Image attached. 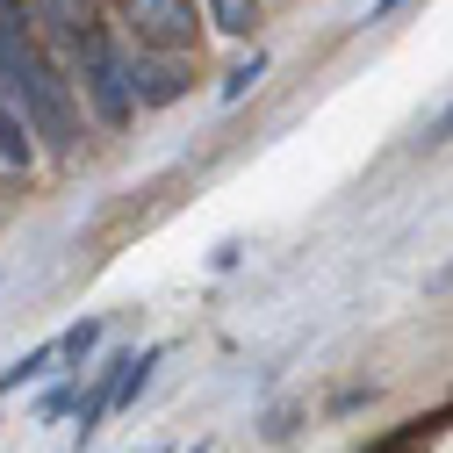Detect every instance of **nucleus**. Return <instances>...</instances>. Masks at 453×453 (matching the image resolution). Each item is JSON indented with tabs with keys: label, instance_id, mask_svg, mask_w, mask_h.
Segmentation results:
<instances>
[{
	"label": "nucleus",
	"instance_id": "obj_13",
	"mask_svg": "<svg viewBox=\"0 0 453 453\" xmlns=\"http://www.w3.org/2000/svg\"><path fill=\"white\" fill-rule=\"evenodd\" d=\"M425 288H432V296H446V288H453V266H439V273L425 280Z\"/></svg>",
	"mask_w": 453,
	"mask_h": 453
},
{
	"label": "nucleus",
	"instance_id": "obj_7",
	"mask_svg": "<svg viewBox=\"0 0 453 453\" xmlns=\"http://www.w3.org/2000/svg\"><path fill=\"white\" fill-rule=\"evenodd\" d=\"M209 22H216L223 36H252V22H259V0H209Z\"/></svg>",
	"mask_w": 453,
	"mask_h": 453
},
{
	"label": "nucleus",
	"instance_id": "obj_11",
	"mask_svg": "<svg viewBox=\"0 0 453 453\" xmlns=\"http://www.w3.org/2000/svg\"><path fill=\"white\" fill-rule=\"evenodd\" d=\"M296 425H303V411H296V403H273V411L259 418V432H266V439H288Z\"/></svg>",
	"mask_w": 453,
	"mask_h": 453
},
{
	"label": "nucleus",
	"instance_id": "obj_15",
	"mask_svg": "<svg viewBox=\"0 0 453 453\" xmlns=\"http://www.w3.org/2000/svg\"><path fill=\"white\" fill-rule=\"evenodd\" d=\"M0 8H22V0H0Z\"/></svg>",
	"mask_w": 453,
	"mask_h": 453
},
{
	"label": "nucleus",
	"instance_id": "obj_5",
	"mask_svg": "<svg viewBox=\"0 0 453 453\" xmlns=\"http://www.w3.org/2000/svg\"><path fill=\"white\" fill-rule=\"evenodd\" d=\"M36 158V137H29V123L15 116L8 101H0V165H29Z\"/></svg>",
	"mask_w": 453,
	"mask_h": 453
},
{
	"label": "nucleus",
	"instance_id": "obj_8",
	"mask_svg": "<svg viewBox=\"0 0 453 453\" xmlns=\"http://www.w3.org/2000/svg\"><path fill=\"white\" fill-rule=\"evenodd\" d=\"M94 346H101V317H87V324H73L65 338H58V360H73V374L94 360Z\"/></svg>",
	"mask_w": 453,
	"mask_h": 453
},
{
	"label": "nucleus",
	"instance_id": "obj_4",
	"mask_svg": "<svg viewBox=\"0 0 453 453\" xmlns=\"http://www.w3.org/2000/svg\"><path fill=\"white\" fill-rule=\"evenodd\" d=\"M123 80H130V101H137V108H165V101H180V94H188L180 58H158V50H130V43H123Z\"/></svg>",
	"mask_w": 453,
	"mask_h": 453
},
{
	"label": "nucleus",
	"instance_id": "obj_1",
	"mask_svg": "<svg viewBox=\"0 0 453 453\" xmlns=\"http://www.w3.org/2000/svg\"><path fill=\"white\" fill-rule=\"evenodd\" d=\"M0 101L29 123V137H43L58 158L80 151V108H73V80L58 73L50 43L36 36L29 8H0Z\"/></svg>",
	"mask_w": 453,
	"mask_h": 453
},
{
	"label": "nucleus",
	"instance_id": "obj_10",
	"mask_svg": "<svg viewBox=\"0 0 453 453\" xmlns=\"http://www.w3.org/2000/svg\"><path fill=\"white\" fill-rule=\"evenodd\" d=\"M367 403H374V381H367V388H338L331 403H324V418H353V411H367Z\"/></svg>",
	"mask_w": 453,
	"mask_h": 453
},
{
	"label": "nucleus",
	"instance_id": "obj_3",
	"mask_svg": "<svg viewBox=\"0 0 453 453\" xmlns=\"http://www.w3.org/2000/svg\"><path fill=\"white\" fill-rule=\"evenodd\" d=\"M116 36L130 50H158V58H188L202 43L195 0H116Z\"/></svg>",
	"mask_w": 453,
	"mask_h": 453
},
{
	"label": "nucleus",
	"instance_id": "obj_12",
	"mask_svg": "<svg viewBox=\"0 0 453 453\" xmlns=\"http://www.w3.org/2000/svg\"><path fill=\"white\" fill-rule=\"evenodd\" d=\"M439 144H453V101H446V108H439V123H432V130H425V151H439Z\"/></svg>",
	"mask_w": 453,
	"mask_h": 453
},
{
	"label": "nucleus",
	"instance_id": "obj_9",
	"mask_svg": "<svg viewBox=\"0 0 453 453\" xmlns=\"http://www.w3.org/2000/svg\"><path fill=\"white\" fill-rule=\"evenodd\" d=\"M259 80H266V50H252L245 65H231V80H223V101H245Z\"/></svg>",
	"mask_w": 453,
	"mask_h": 453
},
{
	"label": "nucleus",
	"instance_id": "obj_2",
	"mask_svg": "<svg viewBox=\"0 0 453 453\" xmlns=\"http://www.w3.org/2000/svg\"><path fill=\"white\" fill-rule=\"evenodd\" d=\"M58 50H65V73H73V87L87 94V108H94L108 130H123V123L137 116V101H130V80H123V43L108 36V22H87V29L65 36Z\"/></svg>",
	"mask_w": 453,
	"mask_h": 453
},
{
	"label": "nucleus",
	"instance_id": "obj_16",
	"mask_svg": "<svg viewBox=\"0 0 453 453\" xmlns=\"http://www.w3.org/2000/svg\"><path fill=\"white\" fill-rule=\"evenodd\" d=\"M151 453H165V446H151Z\"/></svg>",
	"mask_w": 453,
	"mask_h": 453
},
{
	"label": "nucleus",
	"instance_id": "obj_6",
	"mask_svg": "<svg viewBox=\"0 0 453 453\" xmlns=\"http://www.w3.org/2000/svg\"><path fill=\"white\" fill-rule=\"evenodd\" d=\"M50 367H58V338H50V346H29L22 360H8V367H0V395H8V388H22V381H36V374H50Z\"/></svg>",
	"mask_w": 453,
	"mask_h": 453
},
{
	"label": "nucleus",
	"instance_id": "obj_14",
	"mask_svg": "<svg viewBox=\"0 0 453 453\" xmlns=\"http://www.w3.org/2000/svg\"><path fill=\"white\" fill-rule=\"evenodd\" d=\"M381 15H395V0H374V8H367V22H381Z\"/></svg>",
	"mask_w": 453,
	"mask_h": 453
}]
</instances>
